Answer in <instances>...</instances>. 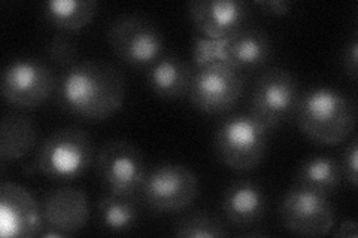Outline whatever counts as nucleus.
Masks as SVG:
<instances>
[{
    "label": "nucleus",
    "mask_w": 358,
    "mask_h": 238,
    "mask_svg": "<svg viewBox=\"0 0 358 238\" xmlns=\"http://www.w3.org/2000/svg\"><path fill=\"white\" fill-rule=\"evenodd\" d=\"M93 143L88 134L80 128H63L43 140L36 167L52 180H75L92 165Z\"/></svg>",
    "instance_id": "7ed1b4c3"
},
{
    "label": "nucleus",
    "mask_w": 358,
    "mask_h": 238,
    "mask_svg": "<svg viewBox=\"0 0 358 238\" xmlns=\"http://www.w3.org/2000/svg\"><path fill=\"white\" fill-rule=\"evenodd\" d=\"M78 54V43L67 35H55L47 45L50 61L59 66H73Z\"/></svg>",
    "instance_id": "5701e85b"
},
{
    "label": "nucleus",
    "mask_w": 358,
    "mask_h": 238,
    "mask_svg": "<svg viewBox=\"0 0 358 238\" xmlns=\"http://www.w3.org/2000/svg\"><path fill=\"white\" fill-rule=\"evenodd\" d=\"M342 167L331 156H309L300 164L296 174V185L330 195L342 180Z\"/></svg>",
    "instance_id": "6ab92c4d"
},
{
    "label": "nucleus",
    "mask_w": 358,
    "mask_h": 238,
    "mask_svg": "<svg viewBox=\"0 0 358 238\" xmlns=\"http://www.w3.org/2000/svg\"><path fill=\"white\" fill-rule=\"evenodd\" d=\"M271 55V40L259 29H239L233 35L210 40L197 38L194 45V63L197 67L220 61L234 69H254L263 66Z\"/></svg>",
    "instance_id": "39448f33"
},
{
    "label": "nucleus",
    "mask_w": 358,
    "mask_h": 238,
    "mask_svg": "<svg viewBox=\"0 0 358 238\" xmlns=\"http://www.w3.org/2000/svg\"><path fill=\"white\" fill-rule=\"evenodd\" d=\"M57 101L66 112L85 121H103L121 109L126 81L109 63L84 60L67 69L55 87Z\"/></svg>",
    "instance_id": "f257e3e1"
},
{
    "label": "nucleus",
    "mask_w": 358,
    "mask_h": 238,
    "mask_svg": "<svg viewBox=\"0 0 358 238\" xmlns=\"http://www.w3.org/2000/svg\"><path fill=\"white\" fill-rule=\"evenodd\" d=\"M43 213L30 192L22 186L0 185V234L2 237L31 238L42 234Z\"/></svg>",
    "instance_id": "ddd939ff"
},
{
    "label": "nucleus",
    "mask_w": 358,
    "mask_h": 238,
    "mask_svg": "<svg viewBox=\"0 0 358 238\" xmlns=\"http://www.w3.org/2000/svg\"><path fill=\"white\" fill-rule=\"evenodd\" d=\"M194 72L176 55H162L148 69V87L164 100H178L188 96Z\"/></svg>",
    "instance_id": "f3484780"
},
{
    "label": "nucleus",
    "mask_w": 358,
    "mask_h": 238,
    "mask_svg": "<svg viewBox=\"0 0 358 238\" xmlns=\"http://www.w3.org/2000/svg\"><path fill=\"white\" fill-rule=\"evenodd\" d=\"M97 172L110 192L133 198L142 194L148 177L143 154L124 140L108 142L99 151Z\"/></svg>",
    "instance_id": "1a4fd4ad"
},
{
    "label": "nucleus",
    "mask_w": 358,
    "mask_h": 238,
    "mask_svg": "<svg viewBox=\"0 0 358 238\" xmlns=\"http://www.w3.org/2000/svg\"><path fill=\"white\" fill-rule=\"evenodd\" d=\"M97 6L96 0H50L42 8L50 24L64 31H75L94 18Z\"/></svg>",
    "instance_id": "aec40b11"
},
{
    "label": "nucleus",
    "mask_w": 358,
    "mask_h": 238,
    "mask_svg": "<svg viewBox=\"0 0 358 238\" xmlns=\"http://www.w3.org/2000/svg\"><path fill=\"white\" fill-rule=\"evenodd\" d=\"M38 140V130L33 121L20 113H8L0 127V158L15 161L30 154Z\"/></svg>",
    "instance_id": "a211bd4d"
},
{
    "label": "nucleus",
    "mask_w": 358,
    "mask_h": 238,
    "mask_svg": "<svg viewBox=\"0 0 358 238\" xmlns=\"http://www.w3.org/2000/svg\"><path fill=\"white\" fill-rule=\"evenodd\" d=\"M301 89L297 79L284 69L266 70L255 84L251 115L272 130L296 115Z\"/></svg>",
    "instance_id": "6e6552de"
},
{
    "label": "nucleus",
    "mask_w": 358,
    "mask_h": 238,
    "mask_svg": "<svg viewBox=\"0 0 358 238\" xmlns=\"http://www.w3.org/2000/svg\"><path fill=\"white\" fill-rule=\"evenodd\" d=\"M108 42L118 59L133 67H150L164 51L162 31L138 15H121L110 22Z\"/></svg>",
    "instance_id": "423d86ee"
},
{
    "label": "nucleus",
    "mask_w": 358,
    "mask_h": 238,
    "mask_svg": "<svg viewBox=\"0 0 358 238\" xmlns=\"http://www.w3.org/2000/svg\"><path fill=\"white\" fill-rule=\"evenodd\" d=\"M99 218L106 230L112 232H127L139 219L136 198L118 195L110 192L99 201Z\"/></svg>",
    "instance_id": "412c9836"
},
{
    "label": "nucleus",
    "mask_w": 358,
    "mask_h": 238,
    "mask_svg": "<svg viewBox=\"0 0 358 238\" xmlns=\"http://www.w3.org/2000/svg\"><path fill=\"white\" fill-rule=\"evenodd\" d=\"M281 219L285 228L300 237L327 235L334 225V211L329 195L294 185L281 204Z\"/></svg>",
    "instance_id": "9b49d317"
},
{
    "label": "nucleus",
    "mask_w": 358,
    "mask_h": 238,
    "mask_svg": "<svg viewBox=\"0 0 358 238\" xmlns=\"http://www.w3.org/2000/svg\"><path fill=\"white\" fill-rule=\"evenodd\" d=\"M142 194L157 211H179L192 206L197 198L199 180L188 167L167 163L148 173Z\"/></svg>",
    "instance_id": "f8f14e48"
},
{
    "label": "nucleus",
    "mask_w": 358,
    "mask_h": 238,
    "mask_svg": "<svg viewBox=\"0 0 358 238\" xmlns=\"http://www.w3.org/2000/svg\"><path fill=\"white\" fill-rule=\"evenodd\" d=\"M267 209L264 191L250 180L231 184L222 195V211L230 223L250 226L260 222Z\"/></svg>",
    "instance_id": "dca6fc26"
},
{
    "label": "nucleus",
    "mask_w": 358,
    "mask_h": 238,
    "mask_svg": "<svg viewBox=\"0 0 358 238\" xmlns=\"http://www.w3.org/2000/svg\"><path fill=\"white\" fill-rule=\"evenodd\" d=\"M268 128L252 115H234L224 121L215 135L220 160L239 172L252 170L266 154Z\"/></svg>",
    "instance_id": "20e7f679"
},
{
    "label": "nucleus",
    "mask_w": 358,
    "mask_h": 238,
    "mask_svg": "<svg viewBox=\"0 0 358 238\" xmlns=\"http://www.w3.org/2000/svg\"><path fill=\"white\" fill-rule=\"evenodd\" d=\"M173 234L184 238H218L229 235V231L217 216L206 211L192 213L175 225Z\"/></svg>",
    "instance_id": "4be33fe9"
},
{
    "label": "nucleus",
    "mask_w": 358,
    "mask_h": 238,
    "mask_svg": "<svg viewBox=\"0 0 358 238\" xmlns=\"http://www.w3.org/2000/svg\"><path fill=\"white\" fill-rule=\"evenodd\" d=\"M357 51H358V40L357 36H354L351 39V42L346 45V50H345V55H343V69L346 72L352 81H357Z\"/></svg>",
    "instance_id": "393cba45"
},
{
    "label": "nucleus",
    "mask_w": 358,
    "mask_h": 238,
    "mask_svg": "<svg viewBox=\"0 0 358 238\" xmlns=\"http://www.w3.org/2000/svg\"><path fill=\"white\" fill-rule=\"evenodd\" d=\"M254 5L271 15H285L289 13V0H255Z\"/></svg>",
    "instance_id": "a878e982"
},
{
    "label": "nucleus",
    "mask_w": 358,
    "mask_h": 238,
    "mask_svg": "<svg viewBox=\"0 0 358 238\" xmlns=\"http://www.w3.org/2000/svg\"><path fill=\"white\" fill-rule=\"evenodd\" d=\"M42 213L51 230H57L66 235L80 231L90 216L85 192L71 186L55 189L45 198Z\"/></svg>",
    "instance_id": "2eb2a0df"
},
{
    "label": "nucleus",
    "mask_w": 358,
    "mask_h": 238,
    "mask_svg": "<svg viewBox=\"0 0 358 238\" xmlns=\"http://www.w3.org/2000/svg\"><path fill=\"white\" fill-rule=\"evenodd\" d=\"M57 87L51 67L36 59L10 61L2 73V96L9 105L20 109H35Z\"/></svg>",
    "instance_id": "9d476101"
},
{
    "label": "nucleus",
    "mask_w": 358,
    "mask_h": 238,
    "mask_svg": "<svg viewBox=\"0 0 358 238\" xmlns=\"http://www.w3.org/2000/svg\"><path fill=\"white\" fill-rule=\"evenodd\" d=\"M336 237H346V238H357V223L354 221L343 222L341 230L336 232Z\"/></svg>",
    "instance_id": "bb28decb"
},
{
    "label": "nucleus",
    "mask_w": 358,
    "mask_h": 238,
    "mask_svg": "<svg viewBox=\"0 0 358 238\" xmlns=\"http://www.w3.org/2000/svg\"><path fill=\"white\" fill-rule=\"evenodd\" d=\"M358 139L355 137L351 144L346 147L343 156V172L348 182L352 186H357V172H358Z\"/></svg>",
    "instance_id": "b1692460"
},
{
    "label": "nucleus",
    "mask_w": 358,
    "mask_h": 238,
    "mask_svg": "<svg viewBox=\"0 0 358 238\" xmlns=\"http://www.w3.org/2000/svg\"><path fill=\"white\" fill-rule=\"evenodd\" d=\"M188 14L206 39L220 40L242 29L248 8L239 0H194L188 5Z\"/></svg>",
    "instance_id": "4468645a"
},
{
    "label": "nucleus",
    "mask_w": 358,
    "mask_h": 238,
    "mask_svg": "<svg viewBox=\"0 0 358 238\" xmlns=\"http://www.w3.org/2000/svg\"><path fill=\"white\" fill-rule=\"evenodd\" d=\"M245 89V77L234 67L212 61L197 67L194 72L189 101L200 112L220 115L234 107Z\"/></svg>",
    "instance_id": "0eeeda50"
},
{
    "label": "nucleus",
    "mask_w": 358,
    "mask_h": 238,
    "mask_svg": "<svg viewBox=\"0 0 358 238\" xmlns=\"http://www.w3.org/2000/svg\"><path fill=\"white\" fill-rule=\"evenodd\" d=\"M296 118L301 133L324 146L343 143L355 128L352 101L329 87H317L301 94Z\"/></svg>",
    "instance_id": "f03ea898"
}]
</instances>
